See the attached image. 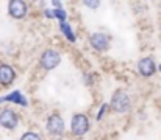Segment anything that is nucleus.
I'll return each mask as SVG.
<instances>
[{
  "instance_id": "obj_13",
  "label": "nucleus",
  "mask_w": 161,
  "mask_h": 140,
  "mask_svg": "<svg viewBox=\"0 0 161 140\" xmlns=\"http://www.w3.org/2000/svg\"><path fill=\"white\" fill-rule=\"evenodd\" d=\"M83 3L89 8V9H97L100 5V0H83Z\"/></svg>"
},
{
  "instance_id": "obj_4",
  "label": "nucleus",
  "mask_w": 161,
  "mask_h": 140,
  "mask_svg": "<svg viewBox=\"0 0 161 140\" xmlns=\"http://www.w3.org/2000/svg\"><path fill=\"white\" fill-rule=\"evenodd\" d=\"M59 61H61V56H59V53L55 51V50H46V51L42 53V56H41V65H42V69H46V70L55 69V67L59 64Z\"/></svg>"
},
{
  "instance_id": "obj_12",
  "label": "nucleus",
  "mask_w": 161,
  "mask_h": 140,
  "mask_svg": "<svg viewBox=\"0 0 161 140\" xmlns=\"http://www.w3.org/2000/svg\"><path fill=\"white\" fill-rule=\"evenodd\" d=\"M19 140H42L41 139V136L38 134V132H33V131H28V132H25V134H22V137Z\"/></svg>"
},
{
  "instance_id": "obj_5",
  "label": "nucleus",
  "mask_w": 161,
  "mask_h": 140,
  "mask_svg": "<svg viewBox=\"0 0 161 140\" xmlns=\"http://www.w3.org/2000/svg\"><path fill=\"white\" fill-rule=\"evenodd\" d=\"M27 3L24 0H9L8 3V13L14 19H22L27 14Z\"/></svg>"
},
{
  "instance_id": "obj_16",
  "label": "nucleus",
  "mask_w": 161,
  "mask_h": 140,
  "mask_svg": "<svg viewBox=\"0 0 161 140\" xmlns=\"http://www.w3.org/2000/svg\"><path fill=\"white\" fill-rule=\"evenodd\" d=\"M52 3H53L55 6H56V9H59V8H63V6H61V0H52Z\"/></svg>"
},
{
  "instance_id": "obj_10",
  "label": "nucleus",
  "mask_w": 161,
  "mask_h": 140,
  "mask_svg": "<svg viewBox=\"0 0 161 140\" xmlns=\"http://www.w3.org/2000/svg\"><path fill=\"white\" fill-rule=\"evenodd\" d=\"M2 101H11V103H16V104H20V106H27V104H28V103H27V100H25V96L19 92V91L11 92L8 96L2 98Z\"/></svg>"
},
{
  "instance_id": "obj_6",
  "label": "nucleus",
  "mask_w": 161,
  "mask_h": 140,
  "mask_svg": "<svg viewBox=\"0 0 161 140\" xmlns=\"http://www.w3.org/2000/svg\"><path fill=\"white\" fill-rule=\"evenodd\" d=\"M46 128H47L49 134H52V136H63V132H64V122H63V118L59 115L55 114V115H50L47 118Z\"/></svg>"
},
{
  "instance_id": "obj_17",
  "label": "nucleus",
  "mask_w": 161,
  "mask_h": 140,
  "mask_svg": "<svg viewBox=\"0 0 161 140\" xmlns=\"http://www.w3.org/2000/svg\"><path fill=\"white\" fill-rule=\"evenodd\" d=\"M46 16H47V17H50V19H52V17H55L53 11H49V9H46Z\"/></svg>"
},
{
  "instance_id": "obj_2",
  "label": "nucleus",
  "mask_w": 161,
  "mask_h": 140,
  "mask_svg": "<svg viewBox=\"0 0 161 140\" xmlns=\"http://www.w3.org/2000/svg\"><path fill=\"white\" fill-rule=\"evenodd\" d=\"M70 131L75 137H81L89 131V120L85 114H75L70 120Z\"/></svg>"
},
{
  "instance_id": "obj_11",
  "label": "nucleus",
  "mask_w": 161,
  "mask_h": 140,
  "mask_svg": "<svg viewBox=\"0 0 161 140\" xmlns=\"http://www.w3.org/2000/svg\"><path fill=\"white\" fill-rule=\"evenodd\" d=\"M59 28H61V31L64 33V36L69 39V41H75V34H74V31H72V28L66 23V22H59Z\"/></svg>"
},
{
  "instance_id": "obj_7",
  "label": "nucleus",
  "mask_w": 161,
  "mask_h": 140,
  "mask_svg": "<svg viewBox=\"0 0 161 140\" xmlns=\"http://www.w3.org/2000/svg\"><path fill=\"white\" fill-rule=\"evenodd\" d=\"M89 42L94 50L97 51H105L108 47H109V38H108L105 33H94L91 38H89Z\"/></svg>"
},
{
  "instance_id": "obj_9",
  "label": "nucleus",
  "mask_w": 161,
  "mask_h": 140,
  "mask_svg": "<svg viewBox=\"0 0 161 140\" xmlns=\"http://www.w3.org/2000/svg\"><path fill=\"white\" fill-rule=\"evenodd\" d=\"M16 78V73H14V69L8 64H2L0 65V84L3 86H8L14 81Z\"/></svg>"
},
{
  "instance_id": "obj_3",
  "label": "nucleus",
  "mask_w": 161,
  "mask_h": 140,
  "mask_svg": "<svg viewBox=\"0 0 161 140\" xmlns=\"http://www.w3.org/2000/svg\"><path fill=\"white\" fill-rule=\"evenodd\" d=\"M19 123V117L13 109H3L0 112V125L5 129H16Z\"/></svg>"
},
{
  "instance_id": "obj_15",
  "label": "nucleus",
  "mask_w": 161,
  "mask_h": 140,
  "mask_svg": "<svg viewBox=\"0 0 161 140\" xmlns=\"http://www.w3.org/2000/svg\"><path fill=\"white\" fill-rule=\"evenodd\" d=\"M107 107H108V104H103V106L100 107V111H99V114H97V120H102V117H103V114H105Z\"/></svg>"
},
{
  "instance_id": "obj_1",
  "label": "nucleus",
  "mask_w": 161,
  "mask_h": 140,
  "mask_svg": "<svg viewBox=\"0 0 161 140\" xmlns=\"http://www.w3.org/2000/svg\"><path fill=\"white\" fill-rule=\"evenodd\" d=\"M111 109L117 114H125L131 109V101H130V96L122 91H117V92L113 95L111 98Z\"/></svg>"
},
{
  "instance_id": "obj_18",
  "label": "nucleus",
  "mask_w": 161,
  "mask_h": 140,
  "mask_svg": "<svg viewBox=\"0 0 161 140\" xmlns=\"http://www.w3.org/2000/svg\"><path fill=\"white\" fill-rule=\"evenodd\" d=\"M160 72H161V65H160Z\"/></svg>"
},
{
  "instance_id": "obj_8",
  "label": "nucleus",
  "mask_w": 161,
  "mask_h": 140,
  "mask_svg": "<svg viewBox=\"0 0 161 140\" xmlns=\"http://www.w3.org/2000/svg\"><path fill=\"white\" fill-rule=\"evenodd\" d=\"M138 70L142 76H152L155 72H157V65H155V61L152 58H142L139 62H138Z\"/></svg>"
},
{
  "instance_id": "obj_14",
  "label": "nucleus",
  "mask_w": 161,
  "mask_h": 140,
  "mask_svg": "<svg viewBox=\"0 0 161 140\" xmlns=\"http://www.w3.org/2000/svg\"><path fill=\"white\" fill-rule=\"evenodd\" d=\"M53 16L56 19H59V22H66V13H64V9L63 8H59V9H55L53 11Z\"/></svg>"
}]
</instances>
